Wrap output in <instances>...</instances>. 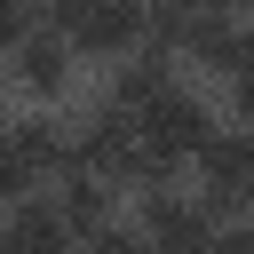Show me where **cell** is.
<instances>
[{"instance_id": "cell-1", "label": "cell", "mask_w": 254, "mask_h": 254, "mask_svg": "<svg viewBox=\"0 0 254 254\" xmlns=\"http://www.w3.org/2000/svg\"><path fill=\"white\" fill-rule=\"evenodd\" d=\"M71 167H79V135H71L64 119H48V111L16 119V127H8V151H0V206L48 190V183L71 175Z\"/></svg>"}, {"instance_id": "cell-2", "label": "cell", "mask_w": 254, "mask_h": 254, "mask_svg": "<svg viewBox=\"0 0 254 254\" xmlns=\"http://www.w3.org/2000/svg\"><path fill=\"white\" fill-rule=\"evenodd\" d=\"M48 24H56L79 56L119 64V56H135V48L151 40V0H48Z\"/></svg>"}, {"instance_id": "cell-3", "label": "cell", "mask_w": 254, "mask_h": 254, "mask_svg": "<svg viewBox=\"0 0 254 254\" xmlns=\"http://www.w3.org/2000/svg\"><path fill=\"white\" fill-rule=\"evenodd\" d=\"M135 230H143V246H175V254H198V246H214L222 238V206L206 198V190H143L135 198Z\"/></svg>"}, {"instance_id": "cell-4", "label": "cell", "mask_w": 254, "mask_h": 254, "mask_svg": "<svg viewBox=\"0 0 254 254\" xmlns=\"http://www.w3.org/2000/svg\"><path fill=\"white\" fill-rule=\"evenodd\" d=\"M71 56H79V48H71L56 24H32V32L8 40V79H16L32 103H56V95L71 87Z\"/></svg>"}, {"instance_id": "cell-5", "label": "cell", "mask_w": 254, "mask_h": 254, "mask_svg": "<svg viewBox=\"0 0 254 254\" xmlns=\"http://www.w3.org/2000/svg\"><path fill=\"white\" fill-rule=\"evenodd\" d=\"M198 190L222 206V222H230V214H254V127L206 143V159H198Z\"/></svg>"}, {"instance_id": "cell-6", "label": "cell", "mask_w": 254, "mask_h": 254, "mask_svg": "<svg viewBox=\"0 0 254 254\" xmlns=\"http://www.w3.org/2000/svg\"><path fill=\"white\" fill-rule=\"evenodd\" d=\"M0 254H79L71 214L56 206V190H32V198L8 206V222H0Z\"/></svg>"}, {"instance_id": "cell-7", "label": "cell", "mask_w": 254, "mask_h": 254, "mask_svg": "<svg viewBox=\"0 0 254 254\" xmlns=\"http://www.w3.org/2000/svg\"><path fill=\"white\" fill-rule=\"evenodd\" d=\"M206 8H238V16H246V0H206Z\"/></svg>"}]
</instances>
